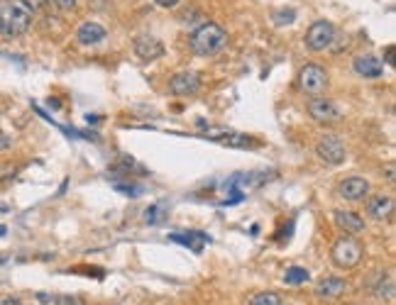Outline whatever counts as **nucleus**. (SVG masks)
I'll return each mask as SVG.
<instances>
[{
	"mask_svg": "<svg viewBox=\"0 0 396 305\" xmlns=\"http://www.w3.org/2000/svg\"><path fill=\"white\" fill-rule=\"evenodd\" d=\"M25 3H27L30 8H39V5H45L47 0H25Z\"/></svg>",
	"mask_w": 396,
	"mask_h": 305,
	"instance_id": "27",
	"label": "nucleus"
},
{
	"mask_svg": "<svg viewBox=\"0 0 396 305\" xmlns=\"http://www.w3.org/2000/svg\"><path fill=\"white\" fill-rule=\"evenodd\" d=\"M189 45L196 56H216L228 45V32L218 23H203L201 27L194 29Z\"/></svg>",
	"mask_w": 396,
	"mask_h": 305,
	"instance_id": "2",
	"label": "nucleus"
},
{
	"mask_svg": "<svg viewBox=\"0 0 396 305\" xmlns=\"http://www.w3.org/2000/svg\"><path fill=\"white\" fill-rule=\"evenodd\" d=\"M3 234H8V228H5V225H0V237H3Z\"/></svg>",
	"mask_w": 396,
	"mask_h": 305,
	"instance_id": "29",
	"label": "nucleus"
},
{
	"mask_svg": "<svg viewBox=\"0 0 396 305\" xmlns=\"http://www.w3.org/2000/svg\"><path fill=\"white\" fill-rule=\"evenodd\" d=\"M308 115L313 122L318 125H338L342 120V110L335 106L330 98H321V95H313L308 100Z\"/></svg>",
	"mask_w": 396,
	"mask_h": 305,
	"instance_id": "7",
	"label": "nucleus"
},
{
	"mask_svg": "<svg viewBox=\"0 0 396 305\" xmlns=\"http://www.w3.org/2000/svg\"><path fill=\"white\" fill-rule=\"evenodd\" d=\"M374 295H377L380 300H391V298H394V278H391V276L382 278L380 286L374 289Z\"/></svg>",
	"mask_w": 396,
	"mask_h": 305,
	"instance_id": "19",
	"label": "nucleus"
},
{
	"mask_svg": "<svg viewBox=\"0 0 396 305\" xmlns=\"http://www.w3.org/2000/svg\"><path fill=\"white\" fill-rule=\"evenodd\" d=\"M272 20H274V25H277V27H284V25H294L296 12L291 10V8H284V10H277V12H274Z\"/></svg>",
	"mask_w": 396,
	"mask_h": 305,
	"instance_id": "21",
	"label": "nucleus"
},
{
	"mask_svg": "<svg viewBox=\"0 0 396 305\" xmlns=\"http://www.w3.org/2000/svg\"><path fill=\"white\" fill-rule=\"evenodd\" d=\"M156 5L159 8H167V10H172V8H179L181 5V0H154Z\"/></svg>",
	"mask_w": 396,
	"mask_h": 305,
	"instance_id": "24",
	"label": "nucleus"
},
{
	"mask_svg": "<svg viewBox=\"0 0 396 305\" xmlns=\"http://www.w3.org/2000/svg\"><path fill=\"white\" fill-rule=\"evenodd\" d=\"M364 247L358 242V237L352 234H342L333 242L330 247V261H333L335 269H342V271H350L362 261Z\"/></svg>",
	"mask_w": 396,
	"mask_h": 305,
	"instance_id": "3",
	"label": "nucleus"
},
{
	"mask_svg": "<svg viewBox=\"0 0 396 305\" xmlns=\"http://www.w3.org/2000/svg\"><path fill=\"white\" fill-rule=\"evenodd\" d=\"M59 305H78V300H69V298H59L56 300Z\"/></svg>",
	"mask_w": 396,
	"mask_h": 305,
	"instance_id": "28",
	"label": "nucleus"
},
{
	"mask_svg": "<svg viewBox=\"0 0 396 305\" xmlns=\"http://www.w3.org/2000/svg\"><path fill=\"white\" fill-rule=\"evenodd\" d=\"M223 145H230V147H250L252 139L247 134H225V137H218Z\"/></svg>",
	"mask_w": 396,
	"mask_h": 305,
	"instance_id": "22",
	"label": "nucleus"
},
{
	"mask_svg": "<svg viewBox=\"0 0 396 305\" xmlns=\"http://www.w3.org/2000/svg\"><path fill=\"white\" fill-rule=\"evenodd\" d=\"M250 305H281V298L274 291H264V293H255L250 298Z\"/></svg>",
	"mask_w": 396,
	"mask_h": 305,
	"instance_id": "20",
	"label": "nucleus"
},
{
	"mask_svg": "<svg viewBox=\"0 0 396 305\" xmlns=\"http://www.w3.org/2000/svg\"><path fill=\"white\" fill-rule=\"evenodd\" d=\"M299 90L303 95H323L328 90V73L318 64H306L299 71Z\"/></svg>",
	"mask_w": 396,
	"mask_h": 305,
	"instance_id": "4",
	"label": "nucleus"
},
{
	"mask_svg": "<svg viewBox=\"0 0 396 305\" xmlns=\"http://www.w3.org/2000/svg\"><path fill=\"white\" fill-rule=\"evenodd\" d=\"M34 20V8L25 0H0V34L3 37H23Z\"/></svg>",
	"mask_w": 396,
	"mask_h": 305,
	"instance_id": "1",
	"label": "nucleus"
},
{
	"mask_svg": "<svg viewBox=\"0 0 396 305\" xmlns=\"http://www.w3.org/2000/svg\"><path fill=\"white\" fill-rule=\"evenodd\" d=\"M198 90H201V76L196 71H181L169 78V93L172 95L189 98V95H196Z\"/></svg>",
	"mask_w": 396,
	"mask_h": 305,
	"instance_id": "8",
	"label": "nucleus"
},
{
	"mask_svg": "<svg viewBox=\"0 0 396 305\" xmlns=\"http://www.w3.org/2000/svg\"><path fill=\"white\" fill-rule=\"evenodd\" d=\"M0 261H3V259H0Z\"/></svg>",
	"mask_w": 396,
	"mask_h": 305,
	"instance_id": "30",
	"label": "nucleus"
},
{
	"mask_svg": "<svg viewBox=\"0 0 396 305\" xmlns=\"http://www.w3.org/2000/svg\"><path fill=\"white\" fill-rule=\"evenodd\" d=\"M12 147V137H8L5 132H0V151H5Z\"/></svg>",
	"mask_w": 396,
	"mask_h": 305,
	"instance_id": "25",
	"label": "nucleus"
},
{
	"mask_svg": "<svg viewBox=\"0 0 396 305\" xmlns=\"http://www.w3.org/2000/svg\"><path fill=\"white\" fill-rule=\"evenodd\" d=\"M308 278H311V273H308V269H303V267H289L284 273V283H289V286H301V283H306Z\"/></svg>",
	"mask_w": 396,
	"mask_h": 305,
	"instance_id": "17",
	"label": "nucleus"
},
{
	"mask_svg": "<svg viewBox=\"0 0 396 305\" xmlns=\"http://www.w3.org/2000/svg\"><path fill=\"white\" fill-rule=\"evenodd\" d=\"M316 156H318L321 161H325L328 167H340L342 161L347 159V149L338 134H323V137L316 142Z\"/></svg>",
	"mask_w": 396,
	"mask_h": 305,
	"instance_id": "5",
	"label": "nucleus"
},
{
	"mask_svg": "<svg viewBox=\"0 0 396 305\" xmlns=\"http://www.w3.org/2000/svg\"><path fill=\"white\" fill-rule=\"evenodd\" d=\"M135 54L140 56L142 61H156L164 56V45L152 34H137L135 37Z\"/></svg>",
	"mask_w": 396,
	"mask_h": 305,
	"instance_id": "10",
	"label": "nucleus"
},
{
	"mask_svg": "<svg viewBox=\"0 0 396 305\" xmlns=\"http://www.w3.org/2000/svg\"><path fill=\"white\" fill-rule=\"evenodd\" d=\"M352 69H355V73L362 78H369V81H374V78H382L384 76V61L377 59L374 54H360L355 56V61H352Z\"/></svg>",
	"mask_w": 396,
	"mask_h": 305,
	"instance_id": "12",
	"label": "nucleus"
},
{
	"mask_svg": "<svg viewBox=\"0 0 396 305\" xmlns=\"http://www.w3.org/2000/svg\"><path fill=\"white\" fill-rule=\"evenodd\" d=\"M384 54H386V64H389V66H394V47H386L384 49Z\"/></svg>",
	"mask_w": 396,
	"mask_h": 305,
	"instance_id": "26",
	"label": "nucleus"
},
{
	"mask_svg": "<svg viewBox=\"0 0 396 305\" xmlns=\"http://www.w3.org/2000/svg\"><path fill=\"white\" fill-rule=\"evenodd\" d=\"M338 195L347 203H360L369 195V183L362 176H350L338 183Z\"/></svg>",
	"mask_w": 396,
	"mask_h": 305,
	"instance_id": "9",
	"label": "nucleus"
},
{
	"mask_svg": "<svg viewBox=\"0 0 396 305\" xmlns=\"http://www.w3.org/2000/svg\"><path fill=\"white\" fill-rule=\"evenodd\" d=\"M167 203H154L145 210V222L147 225H159V222L167 217Z\"/></svg>",
	"mask_w": 396,
	"mask_h": 305,
	"instance_id": "18",
	"label": "nucleus"
},
{
	"mask_svg": "<svg viewBox=\"0 0 396 305\" xmlns=\"http://www.w3.org/2000/svg\"><path fill=\"white\" fill-rule=\"evenodd\" d=\"M306 47L311 51H325L333 47L335 42V25L328 20H316L311 27L306 29V37H303Z\"/></svg>",
	"mask_w": 396,
	"mask_h": 305,
	"instance_id": "6",
	"label": "nucleus"
},
{
	"mask_svg": "<svg viewBox=\"0 0 396 305\" xmlns=\"http://www.w3.org/2000/svg\"><path fill=\"white\" fill-rule=\"evenodd\" d=\"M333 220H335V225H338V230H342L345 234H362L364 232V220L358 215V212H352V210H335L333 212Z\"/></svg>",
	"mask_w": 396,
	"mask_h": 305,
	"instance_id": "14",
	"label": "nucleus"
},
{
	"mask_svg": "<svg viewBox=\"0 0 396 305\" xmlns=\"http://www.w3.org/2000/svg\"><path fill=\"white\" fill-rule=\"evenodd\" d=\"M347 291V283L345 278H338V276H330V278H323V281L316 286V298L318 300H338L340 295H345Z\"/></svg>",
	"mask_w": 396,
	"mask_h": 305,
	"instance_id": "15",
	"label": "nucleus"
},
{
	"mask_svg": "<svg viewBox=\"0 0 396 305\" xmlns=\"http://www.w3.org/2000/svg\"><path fill=\"white\" fill-rule=\"evenodd\" d=\"M51 3H54L59 10H71V8L76 5V0H51Z\"/></svg>",
	"mask_w": 396,
	"mask_h": 305,
	"instance_id": "23",
	"label": "nucleus"
},
{
	"mask_svg": "<svg viewBox=\"0 0 396 305\" xmlns=\"http://www.w3.org/2000/svg\"><path fill=\"white\" fill-rule=\"evenodd\" d=\"M108 39V29L103 27V25H98V23H84L81 27L76 29V42L81 47H98V45H103Z\"/></svg>",
	"mask_w": 396,
	"mask_h": 305,
	"instance_id": "13",
	"label": "nucleus"
},
{
	"mask_svg": "<svg viewBox=\"0 0 396 305\" xmlns=\"http://www.w3.org/2000/svg\"><path fill=\"white\" fill-rule=\"evenodd\" d=\"M172 239L174 242L184 244V247H189V249L196 252V254H201L203 247H206V242H208V234H203V232H174Z\"/></svg>",
	"mask_w": 396,
	"mask_h": 305,
	"instance_id": "16",
	"label": "nucleus"
},
{
	"mask_svg": "<svg viewBox=\"0 0 396 305\" xmlns=\"http://www.w3.org/2000/svg\"><path fill=\"white\" fill-rule=\"evenodd\" d=\"M367 215L377 222H384L394 215V198L389 193H374L367 198Z\"/></svg>",
	"mask_w": 396,
	"mask_h": 305,
	"instance_id": "11",
	"label": "nucleus"
}]
</instances>
